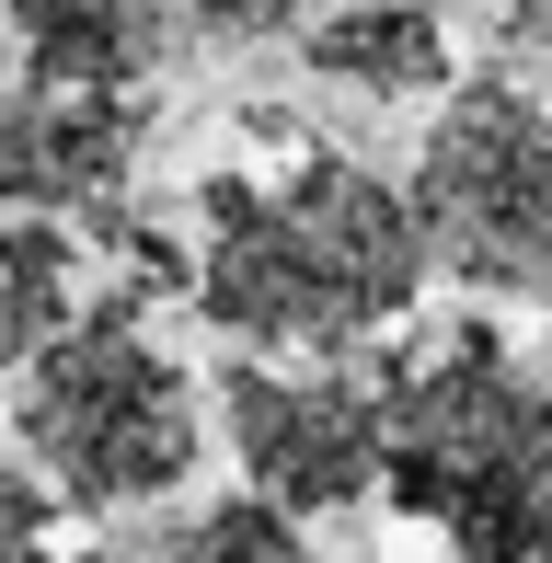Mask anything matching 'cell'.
I'll return each instance as SVG.
<instances>
[{
  "instance_id": "cell-9",
  "label": "cell",
  "mask_w": 552,
  "mask_h": 563,
  "mask_svg": "<svg viewBox=\"0 0 552 563\" xmlns=\"http://www.w3.org/2000/svg\"><path fill=\"white\" fill-rule=\"evenodd\" d=\"M81 322V230L69 219H0V368L46 356Z\"/></svg>"
},
{
  "instance_id": "cell-8",
  "label": "cell",
  "mask_w": 552,
  "mask_h": 563,
  "mask_svg": "<svg viewBox=\"0 0 552 563\" xmlns=\"http://www.w3.org/2000/svg\"><path fill=\"white\" fill-rule=\"evenodd\" d=\"M299 58H311V81L334 92H368V104H426V92H449V23L426 12V0H345V12L299 23Z\"/></svg>"
},
{
  "instance_id": "cell-13",
  "label": "cell",
  "mask_w": 552,
  "mask_h": 563,
  "mask_svg": "<svg viewBox=\"0 0 552 563\" xmlns=\"http://www.w3.org/2000/svg\"><path fill=\"white\" fill-rule=\"evenodd\" d=\"M507 35L530 46V58H552V0H507Z\"/></svg>"
},
{
  "instance_id": "cell-4",
  "label": "cell",
  "mask_w": 552,
  "mask_h": 563,
  "mask_svg": "<svg viewBox=\"0 0 552 563\" xmlns=\"http://www.w3.org/2000/svg\"><path fill=\"white\" fill-rule=\"evenodd\" d=\"M231 460L265 506L288 518H345V506L380 495V402L345 368H288V356H231L208 379Z\"/></svg>"
},
{
  "instance_id": "cell-12",
  "label": "cell",
  "mask_w": 552,
  "mask_h": 563,
  "mask_svg": "<svg viewBox=\"0 0 552 563\" xmlns=\"http://www.w3.org/2000/svg\"><path fill=\"white\" fill-rule=\"evenodd\" d=\"M185 12H196L208 46H276V35L311 23V0H185Z\"/></svg>"
},
{
  "instance_id": "cell-5",
  "label": "cell",
  "mask_w": 552,
  "mask_h": 563,
  "mask_svg": "<svg viewBox=\"0 0 552 563\" xmlns=\"http://www.w3.org/2000/svg\"><path fill=\"white\" fill-rule=\"evenodd\" d=\"M139 150H150V92H46V81H23L0 104V208H23V219L115 208Z\"/></svg>"
},
{
  "instance_id": "cell-2",
  "label": "cell",
  "mask_w": 552,
  "mask_h": 563,
  "mask_svg": "<svg viewBox=\"0 0 552 563\" xmlns=\"http://www.w3.org/2000/svg\"><path fill=\"white\" fill-rule=\"evenodd\" d=\"M12 449L58 483L69 506H150L208 449V379L150 334V299L104 288L46 356H23Z\"/></svg>"
},
{
  "instance_id": "cell-11",
  "label": "cell",
  "mask_w": 552,
  "mask_h": 563,
  "mask_svg": "<svg viewBox=\"0 0 552 563\" xmlns=\"http://www.w3.org/2000/svg\"><path fill=\"white\" fill-rule=\"evenodd\" d=\"M58 518H69V495L35 472V460H0V552H35V541H58Z\"/></svg>"
},
{
  "instance_id": "cell-6",
  "label": "cell",
  "mask_w": 552,
  "mask_h": 563,
  "mask_svg": "<svg viewBox=\"0 0 552 563\" xmlns=\"http://www.w3.org/2000/svg\"><path fill=\"white\" fill-rule=\"evenodd\" d=\"M0 23L46 92H150L173 46V0H0Z\"/></svg>"
},
{
  "instance_id": "cell-14",
  "label": "cell",
  "mask_w": 552,
  "mask_h": 563,
  "mask_svg": "<svg viewBox=\"0 0 552 563\" xmlns=\"http://www.w3.org/2000/svg\"><path fill=\"white\" fill-rule=\"evenodd\" d=\"M0 563H128V552H104V541H35V552H0Z\"/></svg>"
},
{
  "instance_id": "cell-10",
  "label": "cell",
  "mask_w": 552,
  "mask_h": 563,
  "mask_svg": "<svg viewBox=\"0 0 552 563\" xmlns=\"http://www.w3.org/2000/svg\"><path fill=\"white\" fill-rule=\"evenodd\" d=\"M162 563H322V552H311V529H299L288 506L219 495V506H196V518L162 541Z\"/></svg>"
},
{
  "instance_id": "cell-1",
  "label": "cell",
  "mask_w": 552,
  "mask_h": 563,
  "mask_svg": "<svg viewBox=\"0 0 552 563\" xmlns=\"http://www.w3.org/2000/svg\"><path fill=\"white\" fill-rule=\"evenodd\" d=\"M438 253L426 219L391 173L345 162V150L299 139V162L254 185V173H208L196 185V311L254 356H357L368 334L426 299Z\"/></svg>"
},
{
  "instance_id": "cell-3",
  "label": "cell",
  "mask_w": 552,
  "mask_h": 563,
  "mask_svg": "<svg viewBox=\"0 0 552 563\" xmlns=\"http://www.w3.org/2000/svg\"><path fill=\"white\" fill-rule=\"evenodd\" d=\"M415 219L438 276L472 299H552V104L518 81H461L415 150Z\"/></svg>"
},
{
  "instance_id": "cell-15",
  "label": "cell",
  "mask_w": 552,
  "mask_h": 563,
  "mask_svg": "<svg viewBox=\"0 0 552 563\" xmlns=\"http://www.w3.org/2000/svg\"><path fill=\"white\" fill-rule=\"evenodd\" d=\"M23 92V46H12V23H0V104Z\"/></svg>"
},
{
  "instance_id": "cell-7",
  "label": "cell",
  "mask_w": 552,
  "mask_h": 563,
  "mask_svg": "<svg viewBox=\"0 0 552 563\" xmlns=\"http://www.w3.org/2000/svg\"><path fill=\"white\" fill-rule=\"evenodd\" d=\"M438 541L449 563H552V379L507 426V449L438 506Z\"/></svg>"
}]
</instances>
